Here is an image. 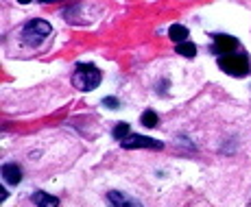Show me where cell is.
Instances as JSON below:
<instances>
[{
    "label": "cell",
    "instance_id": "cell-11",
    "mask_svg": "<svg viewBox=\"0 0 251 207\" xmlns=\"http://www.w3.org/2000/svg\"><path fill=\"white\" fill-rule=\"evenodd\" d=\"M142 124H144V127H149V129L157 127V114L151 112V109H149V112H144L142 114Z\"/></svg>",
    "mask_w": 251,
    "mask_h": 207
},
{
    "label": "cell",
    "instance_id": "cell-7",
    "mask_svg": "<svg viewBox=\"0 0 251 207\" xmlns=\"http://www.w3.org/2000/svg\"><path fill=\"white\" fill-rule=\"evenodd\" d=\"M107 201L112 203V207H142V203H138V201L129 199V196H125L123 192H109L107 194Z\"/></svg>",
    "mask_w": 251,
    "mask_h": 207
},
{
    "label": "cell",
    "instance_id": "cell-12",
    "mask_svg": "<svg viewBox=\"0 0 251 207\" xmlns=\"http://www.w3.org/2000/svg\"><path fill=\"white\" fill-rule=\"evenodd\" d=\"M114 138H116V139H125V138H129V124H127V122L116 124V127H114Z\"/></svg>",
    "mask_w": 251,
    "mask_h": 207
},
{
    "label": "cell",
    "instance_id": "cell-2",
    "mask_svg": "<svg viewBox=\"0 0 251 207\" xmlns=\"http://www.w3.org/2000/svg\"><path fill=\"white\" fill-rule=\"evenodd\" d=\"M100 79H103V74H100L99 68H94V66H79V68L75 70V74H72V85H75L76 90L90 92V90L99 88Z\"/></svg>",
    "mask_w": 251,
    "mask_h": 207
},
{
    "label": "cell",
    "instance_id": "cell-9",
    "mask_svg": "<svg viewBox=\"0 0 251 207\" xmlns=\"http://www.w3.org/2000/svg\"><path fill=\"white\" fill-rule=\"evenodd\" d=\"M168 35H171L173 42H177V44H183V42L188 40V28L181 26V24H173V26L168 28Z\"/></svg>",
    "mask_w": 251,
    "mask_h": 207
},
{
    "label": "cell",
    "instance_id": "cell-4",
    "mask_svg": "<svg viewBox=\"0 0 251 207\" xmlns=\"http://www.w3.org/2000/svg\"><path fill=\"white\" fill-rule=\"evenodd\" d=\"M212 40H214V48H212V50H214L219 57L229 55V52H234L236 48H238V40L231 35H225V33H214Z\"/></svg>",
    "mask_w": 251,
    "mask_h": 207
},
{
    "label": "cell",
    "instance_id": "cell-1",
    "mask_svg": "<svg viewBox=\"0 0 251 207\" xmlns=\"http://www.w3.org/2000/svg\"><path fill=\"white\" fill-rule=\"evenodd\" d=\"M219 68L231 76H247L251 72V61L243 52H229L219 57Z\"/></svg>",
    "mask_w": 251,
    "mask_h": 207
},
{
    "label": "cell",
    "instance_id": "cell-6",
    "mask_svg": "<svg viewBox=\"0 0 251 207\" xmlns=\"http://www.w3.org/2000/svg\"><path fill=\"white\" fill-rule=\"evenodd\" d=\"M2 177L9 185H18L22 181V168L18 163H4L2 166Z\"/></svg>",
    "mask_w": 251,
    "mask_h": 207
},
{
    "label": "cell",
    "instance_id": "cell-14",
    "mask_svg": "<svg viewBox=\"0 0 251 207\" xmlns=\"http://www.w3.org/2000/svg\"><path fill=\"white\" fill-rule=\"evenodd\" d=\"M18 2H20V4H28V2H31V0H18Z\"/></svg>",
    "mask_w": 251,
    "mask_h": 207
},
{
    "label": "cell",
    "instance_id": "cell-3",
    "mask_svg": "<svg viewBox=\"0 0 251 207\" xmlns=\"http://www.w3.org/2000/svg\"><path fill=\"white\" fill-rule=\"evenodd\" d=\"M52 33V26L46 20H31L24 24L22 28V40L26 42L28 46H40L42 40H46Z\"/></svg>",
    "mask_w": 251,
    "mask_h": 207
},
{
    "label": "cell",
    "instance_id": "cell-15",
    "mask_svg": "<svg viewBox=\"0 0 251 207\" xmlns=\"http://www.w3.org/2000/svg\"><path fill=\"white\" fill-rule=\"evenodd\" d=\"M42 2H57V0H42Z\"/></svg>",
    "mask_w": 251,
    "mask_h": 207
},
{
    "label": "cell",
    "instance_id": "cell-5",
    "mask_svg": "<svg viewBox=\"0 0 251 207\" xmlns=\"http://www.w3.org/2000/svg\"><path fill=\"white\" fill-rule=\"evenodd\" d=\"M123 146L129 148V151H131V148H153V151H162L164 144L153 138H147V136H129L123 139Z\"/></svg>",
    "mask_w": 251,
    "mask_h": 207
},
{
    "label": "cell",
    "instance_id": "cell-13",
    "mask_svg": "<svg viewBox=\"0 0 251 207\" xmlns=\"http://www.w3.org/2000/svg\"><path fill=\"white\" fill-rule=\"evenodd\" d=\"M103 105H105V107H109V109H118V100H116L114 96H109V98H105V100H103Z\"/></svg>",
    "mask_w": 251,
    "mask_h": 207
},
{
    "label": "cell",
    "instance_id": "cell-8",
    "mask_svg": "<svg viewBox=\"0 0 251 207\" xmlns=\"http://www.w3.org/2000/svg\"><path fill=\"white\" fill-rule=\"evenodd\" d=\"M33 203L37 207H59V199L52 194H46V192H35L33 194Z\"/></svg>",
    "mask_w": 251,
    "mask_h": 207
},
{
    "label": "cell",
    "instance_id": "cell-10",
    "mask_svg": "<svg viewBox=\"0 0 251 207\" xmlns=\"http://www.w3.org/2000/svg\"><path fill=\"white\" fill-rule=\"evenodd\" d=\"M177 52L181 57H195L197 55V46L190 44V42H183V44H177Z\"/></svg>",
    "mask_w": 251,
    "mask_h": 207
}]
</instances>
